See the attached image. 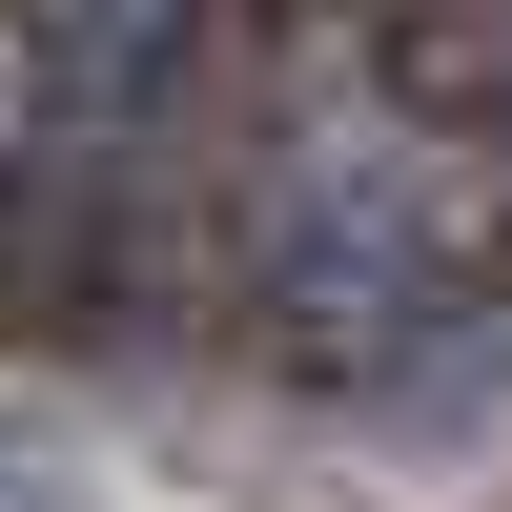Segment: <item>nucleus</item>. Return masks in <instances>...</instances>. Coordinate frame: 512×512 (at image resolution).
<instances>
[{
	"label": "nucleus",
	"mask_w": 512,
	"mask_h": 512,
	"mask_svg": "<svg viewBox=\"0 0 512 512\" xmlns=\"http://www.w3.org/2000/svg\"><path fill=\"white\" fill-rule=\"evenodd\" d=\"M0 512H103V492H82V451H41L21 410H0Z\"/></svg>",
	"instance_id": "obj_1"
},
{
	"label": "nucleus",
	"mask_w": 512,
	"mask_h": 512,
	"mask_svg": "<svg viewBox=\"0 0 512 512\" xmlns=\"http://www.w3.org/2000/svg\"><path fill=\"white\" fill-rule=\"evenodd\" d=\"M472 103H492V185H512V0H492V82H472Z\"/></svg>",
	"instance_id": "obj_2"
}]
</instances>
